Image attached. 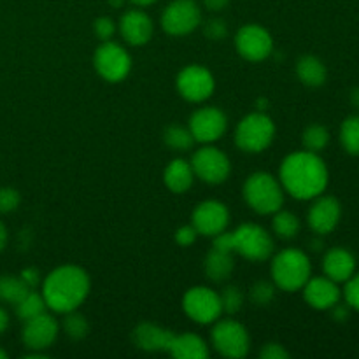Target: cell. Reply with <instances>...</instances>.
<instances>
[{
  "instance_id": "277c9868",
  "label": "cell",
  "mask_w": 359,
  "mask_h": 359,
  "mask_svg": "<svg viewBox=\"0 0 359 359\" xmlns=\"http://www.w3.org/2000/svg\"><path fill=\"white\" fill-rule=\"evenodd\" d=\"M244 198L255 212L276 214L284 203L283 186L273 175L266 172H256L245 181Z\"/></svg>"
},
{
  "instance_id": "9a60e30c",
  "label": "cell",
  "mask_w": 359,
  "mask_h": 359,
  "mask_svg": "<svg viewBox=\"0 0 359 359\" xmlns=\"http://www.w3.org/2000/svg\"><path fill=\"white\" fill-rule=\"evenodd\" d=\"M228 223H230V212L226 205L217 200H207L200 203L191 217V224L198 235L203 237H216L226 230Z\"/></svg>"
},
{
  "instance_id": "ffe728a7",
  "label": "cell",
  "mask_w": 359,
  "mask_h": 359,
  "mask_svg": "<svg viewBox=\"0 0 359 359\" xmlns=\"http://www.w3.org/2000/svg\"><path fill=\"white\" fill-rule=\"evenodd\" d=\"M133 339H135L137 347H140L142 351H147V353H160V351L168 353V347H170L172 339H174V333L158 325L142 323L133 332Z\"/></svg>"
},
{
  "instance_id": "484cf974",
  "label": "cell",
  "mask_w": 359,
  "mask_h": 359,
  "mask_svg": "<svg viewBox=\"0 0 359 359\" xmlns=\"http://www.w3.org/2000/svg\"><path fill=\"white\" fill-rule=\"evenodd\" d=\"M14 307H16L18 318L25 323L28 321V319L35 318V316L44 314L48 305H46L44 297H42V294L35 293V291L30 290L20 302H18L16 305H14Z\"/></svg>"
},
{
  "instance_id": "f6af8a7d",
  "label": "cell",
  "mask_w": 359,
  "mask_h": 359,
  "mask_svg": "<svg viewBox=\"0 0 359 359\" xmlns=\"http://www.w3.org/2000/svg\"><path fill=\"white\" fill-rule=\"evenodd\" d=\"M6 244H7V230H6V226L0 223V252L6 249Z\"/></svg>"
},
{
  "instance_id": "8fae6325",
  "label": "cell",
  "mask_w": 359,
  "mask_h": 359,
  "mask_svg": "<svg viewBox=\"0 0 359 359\" xmlns=\"http://www.w3.org/2000/svg\"><path fill=\"white\" fill-rule=\"evenodd\" d=\"M202 21V11L195 0H174L161 14V27L170 35H186Z\"/></svg>"
},
{
  "instance_id": "e0dca14e",
  "label": "cell",
  "mask_w": 359,
  "mask_h": 359,
  "mask_svg": "<svg viewBox=\"0 0 359 359\" xmlns=\"http://www.w3.org/2000/svg\"><path fill=\"white\" fill-rule=\"evenodd\" d=\"M340 214H342V209H340L339 200L333 196H321L312 203L309 210V224L316 233H330L339 224Z\"/></svg>"
},
{
  "instance_id": "1f68e13d",
  "label": "cell",
  "mask_w": 359,
  "mask_h": 359,
  "mask_svg": "<svg viewBox=\"0 0 359 359\" xmlns=\"http://www.w3.org/2000/svg\"><path fill=\"white\" fill-rule=\"evenodd\" d=\"M63 330H65V333L70 339L81 340L88 335V332H90V323L86 321L84 316L77 314L76 311L67 312L65 319H63Z\"/></svg>"
},
{
  "instance_id": "681fc988",
  "label": "cell",
  "mask_w": 359,
  "mask_h": 359,
  "mask_svg": "<svg viewBox=\"0 0 359 359\" xmlns=\"http://www.w3.org/2000/svg\"><path fill=\"white\" fill-rule=\"evenodd\" d=\"M7 358V354L6 353H4V351L2 349H0V359H6Z\"/></svg>"
},
{
  "instance_id": "7a4b0ae2",
  "label": "cell",
  "mask_w": 359,
  "mask_h": 359,
  "mask_svg": "<svg viewBox=\"0 0 359 359\" xmlns=\"http://www.w3.org/2000/svg\"><path fill=\"white\" fill-rule=\"evenodd\" d=\"M88 293H90V277L83 269L74 265L53 270L42 284V297L46 305L60 314L76 311L86 300Z\"/></svg>"
},
{
  "instance_id": "4dcf8cb0",
  "label": "cell",
  "mask_w": 359,
  "mask_h": 359,
  "mask_svg": "<svg viewBox=\"0 0 359 359\" xmlns=\"http://www.w3.org/2000/svg\"><path fill=\"white\" fill-rule=\"evenodd\" d=\"M330 142V132L323 125H311L304 132V146L311 153H319Z\"/></svg>"
},
{
  "instance_id": "e575fe53",
  "label": "cell",
  "mask_w": 359,
  "mask_h": 359,
  "mask_svg": "<svg viewBox=\"0 0 359 359\" xmlns=\"http://www.w3.org/2000/svg\"><path fill=\"white\" fill-rule=\"evenodd\" d=\"M20 193L13 188H0V212H13L20 205Z\"/></svg>"
},
{
  "instance_id": "603a6c76",
  "label": "cell",
  "mask_w": 359,
  "mask_h": 359,
  "mask_svg": "<svg viewBox=\"0 0 359 359\" xmlns=\"http://www.w3.org/2000/svg\"><path fill=\"white\" fill-rule=\"evenodd\" d=\"M233 252L223 251V249L212 248V251L205 256L203 259V270H205V276L209 277L214 283H221V280H226L228 277L233 272Z\"/></svg>"
},
{
  "instance_id": "d6986e66",
  "label": "cell",
  "mask_w": 359,
  "mask_h": 359,
  "mask_svg": "<svg viewBox=\"0 0 359 359\" xmlns=\"http://www.w3.org/2000/svg\"><path fill=\"white\" fill-rule=\"evenodd\" d=\"M119 32L128 44L142 46L153 37V21L142 11H128L121 16Z\"/></svg>"
},
{
  "instance_id": "ab89813d",
  "label": "cell",
  "mask_w": 359,
  "mask_h": 359,
  "mask_svg": "<svg viewBox=\"0 0 359 359\" xmlns=\"http://www.w3.org/2000/svg\"><path fill=\"white\" fill-rule=\"evenodd\" d=\"M290 354L283 349V346L279 344H266L265 347L259 353V358L262 359H286Z\"/></svg>"
},
{
  "instance_id": "5bb4252c",
  "label": "cell",
  "mask_w": 359,
  "mask_h": 359,
  "mask_svg": "<svg viewBox=\"0 0 359 359\" xmlns=\"http://www.w3.org/2000/svg\"><path fill=\"white\" fill-rule=\"evenodd\" d=\"M228 128V119L223 111L216 107L198 109L195 114L189 118V130L196 142L210 144L224 135Z\"/></svg>"
},
{
  "instance_id": "836d02e7",
  "label": "cell",
  "mask_w": 359,
  "mask_h": 359,
  "mask_svg": "<svg viewBox=\"0 0 359 359\" xmlns=\"http://www.w3.org/2000/svg\"><path fill=\"white\" fill-rule=\"evenodd\" d=\"M273 297H276V287H273V284L262 280V283H256L255 286H252L251 298L256 305H259V307L269 305L270 302L273 300Z\"/></svg>"
},
{
  "instance_id": "c3c4849f",
  "label": "cell",
  "mask_w": 359,
  "mask_h": 359,
  "mask_svg": "<svg viewBox=\"0 0 359 359\" xmlns=\"http://www.w3.org/2000/svg\"><path fill=\"white\" fill-rule=\"evenodd\" d=\"M111 4H112V6H121L123 0H111Z\"/></svg>"
},
{
  "instance_id": "ee69618b",
  "label": "cell",
  "mask_w": 359,
  "mask_h": 359,
  "mask_svg": "<svg viewBox=\"0 0 359 359\" xmlns=\"http://www.w3.org/2000/svg\"><path fill=\"white\" fill-rule=\"evenodd\" d=\"M7 326H9V316H7V312L0 307V333L6 332Z\"/></svg>"
},
{
  "instance_id": "7c38bea8",
  "label": "cell",
  "mask_w": 359,
  "mask_h": 359,
  "mask_svg": "<svg viewBox=\"0 0 359 359\" xmlns=\"http://www.w3.org/2000/svg\"><path fill=\"white\" fill-rule=\"evenodd\" d=\"M214 77L205 67L202 65H188L179 72L177 76V90L186 100L189 102H203L212 95L214 91Z\"/></svg>"
},
{
  "instance_id": "d6a6232c",
  "label": "cell",
  "mask_w": 359,
  "mask_h": 359,
  "mask_svg": "<svg viewBox=\"0 0 359 359\" xmlns=\"http://www.w3.org/2000/svg\"><path fill=\"white\" fill-rule=\"evenodd\" d=\"M221 298V307H223L224 312L228 314H235L242 309V304H244V294L238 287L228 286L223 293L219 294Z\"/></svg>"
},
{
  "instance_id": "7dc6e473",
  "label": "cell",
  "mask_w": 359,
  "mask_h": 359,
  "mask_svg": "<svg viewBox=\"0 0 359 359\" xmlns=\"http://www.w3.org/2000/svg\"><path fill=\"white\" fill-rule=\"evenodd\" d=\"M130 2L137 4V6H151V4H154L156 0H130Z\"/></svg>"
},
{
  "instance_id": "d4e9b609",
  "label": "cell",
  "mask_w": 359,
  "mask_h": 359,
  "mask_svg": "<svg viewBox=\"0 0 359 359\" xmlns=\"http://www.w3.org/2000/svg\"><path fill=\"white\" fill-rule=\"evenodd\" d=\"M298 79L311 88L323 86L326 81V67L316 56H304L297 63Z\"/></svg>"
},
{
  "instance_id": "2e32d148",
  "label": "cell",
  "mask_w": 359,
  "mask_h": 359,
  "mask_svg": "<svg viewBox=\"0 0 359 359\" xmlns=\"http://www.w3.org/2000/svg\"><path fill=\"white\" fill-rule=\"evenodd\" d=\"M60 332V326L56 319L49 314L35 316V318L25 321V328L21 337L28 349L32 351H44L53 346Z\"/></svg>"
},
{
  "instance_id": "8d00e7d4",
  "label": "cell",
  "mask_w": 359,
  "mask_h": 359,
  "mask_svg": "<svg viewBox=\"0 0 359 359\" xmlns=\"http://www.w3.org/2000/svg\"><path fill=\"white\" fill-rule=\"evenodd\" d=\"M205 35L209 39H212V41H221V39L226 37L228 34V28H226V23H224L223 20H210L207 21L205 25Z\"/></svg>"
},
{
  "instance_id": "cb8c5ba5",
  "label": "cell",
  "mask_w": 359,
  "mask_h": 359,
  "mask_svg": "<svg viewBox=\"0 0 359 359\" xmlns=\"http://www.w3.org/2000/svg\"><path fill=\"white\" fill-rule=\"evenodd\" d=\"M193 177H195V172H193L191 163L184 160L170 161L163 174L165 184L174 193L188 191L193 184Z\"/></svg>"
},
{
  "instance_id": "6da1fadb",
  "label": "cell",
  "mask_w": 359,
  "mask_h": 359,
  "mask_svg": "<svg viewBox=\"0 0 359 359\" xmlns=\"http://www.w3.org/2000/svg\"><path fill=\"white\" fill-rule=\"evenodd\" d=\"M280 186L298 200L316 198L328 186V168L318 153H293L280 165Z\"/></svg>"
},
{
  "instance_id": "b9f144b4",
  "label": "cell",
  "mask_w": 359,
  "mask_h": 359,
  "mask_svg": "<svg viewBox=\"0 0 359 359\" xmlns=\"http://www.w3.org/2000/svg\"><path fill=\"white\" fill-rule=\"evenodd\" d=\"M333 318L337 319V321H346L347 318H349V311H347L346 305H333Z\"/></svg>"
},
{
  "instance_id": "52a82bcc",
  "label": "cell",
  "mask_w": 359,
  "mask_h": 359,
  "mask_svg": "<svg viewBox=\"0 0 359 359\" xmlns=\"http://www.w3.org/2000/svg\"><path fill=\"white\" fill-rule=\"evenodd\" d=\"M182 309H184L186 316L198 325H210V323L217 321L223 312L219 294L205 286L191 287L184 294Z\"/></svg>"
},
{
  "instance_id": "ba28073f",
  "label": "cell",
  "mask_w": 359,
  "mask_h": 359,
  "mask_svg": "<svg viewBox=\"0 0 359 359\" xmlns=\"http://www.w3.org/2000/svg\"><path fill=\"white\" fill-rule=\"evenodd\" d=\"M212 346L224 358H244L249 353L248 330L233 319L219 321L212 330Z\"/></svg>"
},
{
  "instance_id": "7bdbcfd3",
  "label": "cell",
  "mask_w": 359,
  "mask_h": 359,
  "mask_svg": "<svg viewBox=\"0 0 359 359\" xmlns=\"http://www.w3.org/2000/svg\"><path fill=\"white\" fill-rule=\"evenodd\" d=\"M230 4V0H203V6L210 11H221Z\"/></svg>"
},
{
  "instance_id": "bcb514c9",
  "label": "cell",
  "mask_w": 359,
  "mask_h": 359,
  "mask_svg": "<svg viewBox=\"0 0 359 359\" xmlns=\"http://www.w3.org/2000/svg\"><path fill=\"white\" fill-rule=\"evenodd\" d=\"M351 102H353L354 107L359 109V88H354V90L351 91Z\"/></svg>"
},
{
  "instance_id": "44dd1931",
  "label": "cell",
  "mask_w": 359,
  "mask_h": 359,
  "mask_svg": "<svg viewBox=\"0 0 359 359\" xmlns=\"http://www.w3.org/2000/svg\"><path fill=\"white\" fill-rule=\"evenodd\" d=\"M323 270H325L326 277H330L335 283H347L354 276L356 259L347 249H330L325 256V262H323Z\"/></svg>"
},
{
  "instance_id": "ac0fdd59",
  "label": "cell",
  "mask_w": 359,
  "mask_h": 359,
  "mask_svg": "<svg viewBox=\"0 0 359 359\" xmlns=\"http://www.w3.org/2000/svg\"><path fill=\"white\" fill-rule=\"evenodd\" d=\"M304 297L311 307L318 309V311H328L333 305L339 304L340 300V290L337 286L335 280L330 277H316V279H309L304 287Z\"/></svg>"
},
{
  "instance_id": "4fadbf2b",
  "label": "cell",
  "mask_w": 359,
  "mask_h": 359,
  "mask_svg": "<svg viewBox=\"0 0 359 359\" xmlns=\"http://www.w3.org/2000/svg\"><path fill=\"white\" fill-rule=\"evenodd\" d=\"M238 53L249 62H262L273 51L272 35L258 25H245L235 37Z\"/></svg>"
},
{
  "instance_id": "60d3db41",
  "label": "cell",
  "mask_w": 359,
  "mask_h": 359,
  "mask_svg": "<svg viewBox=\"0 0 359 359\" xmlns=\"http://www.w3.org/2000/svg\"><path fill=\"white\" fill-rule=\"evenodd\" d=\"M21 279L25 280V284H27L28 287H35L39 284V280H41V277H39V272L35 269H27L21 272Z\"/></svg>"
},
{
  "instance_id": "f1b7e54d",
  "label": "cell",
  "mask_w": 359,
  "mask_h": 359,
  "mask_svg": "<svg viewBox=\"0 0 359 359\" xmlns=\"http://www.w3.org/2000/svg\"><path fill=\"white\" fill-rule=\"evenodd\" d=\"M163 140L170 149L174 151H188L189 147L195 144V137H193L191 130L184 128V126H168L163 133Z\"/></svg>"
},
{
  "instance_id": "7402d4cb",
  "label": "cell",
  "mask_w": 359,
  "mask_h": 359,
  "mask_svg": "<svg viewBox=\"0 0 359 359\" xmlns=\"http://www.w3.org/2000/svg\"><path fill=\"white\" fill-rule=\"evenodd\" d=\"M168 353L177 359H205L209 356L207 344L193 333H182L174 335Z\"/></svg>"
},
{
  "instance_id": "3957f363",
  "label": "cell",
  "mask_w": 359,
  "mask_h": 359,
  "mask_svg": "<svg viewBox=\"0 0 359 359\" xmlns=\"http://www.w3.org/2000/svg\"><path fill=\"white\" fill-rule=\"evenodd\" d=\"M272 279L283 291H298L311 279V262L300 249H284L272 262Z\"/></svg>"
},
{
  "instance_id": "9c48e42d",
  "label": "cell",
  "mask_w": 359,
  "mask_h": 359,
  "mask_svg": "<svg viewBox=\"0 0 359 359\" xmlns=\"http://www.w3.org/2000/svg\"><path fill=\"white\" fill-rule=\"evenodd\" d=\"M191 168L196 177L207 184H221L230 175L231 165L223 151L212 146H203L193 154Z\"/></svg>"
},
{
  "instance_id": "f35d334b",
  "label": "cell",
  "mask_w": 359,
  "mask_h": 359,
  "mask_svg": "<svg viewBox=\"0 0 359 359\" xmlns=\"http://www.w3.org/2000/svg\"><path fill=\"white\" fill-rule=\"evenodd\" d=\"M196 237H198V231L195 230L193 224L191 226H182L175 231V242L179 245H191L196 241Z\"/></svg>"
},
{
  "instance_id": "30bf717a",
  "label": "cell",
  "mask_w": 359,
  "mask_h": 359,
  "mask_svg": "<svg viewBox=\"0 0 359 359\" xmlns=\"http://www.w3.org/2000/svg\"><path fill=\"white\" fill-rule=\"evenodd\" d=\"M95 69L109 83H119L132 69V58L119 44L105 41L95 53Z\"/></svg>"
},
{
  "instance_id": "f546056e",
  "label": "cell",
  "mask_w": 359,
  "mask_h": 359,
  "mask_svg": "<svg viewBox=\"0 0 359 359\" xmlns=\"http://www.w3.org/2000/svg\"><path fill=\"white\" fill-rule=\"evenodd\" d=\"M340 140L349 154H359V116H349L340 128Z\"/></svg>"
},
{
  "instance_id": "8992f818",
  "label": "cell",
  "mask_w": 359,
  "mask_h": 359,
  "mask_svg": "<svg viewBox=\"0 0 359 359\" xmlns=\"http://www.w3.org/2000/svg\"><path fill=\"white\" fill-rule=\"evenodd\" d=\"M231 251L251 262H263L273 252V238L258 224H242L231 231Z\"/></svg>"
},
{
  "instance_id": "74e56055",
  "label": "cell",
  "mask_w": 359,
  "mask_h": 359,
  "mask_svg": "<svg viewBox=\"0 0 359 359\" xmlns=\"http://www.w3.org/2000/svg\"><path fill=\"white\" fill-rule=\"evenodd\" d=\"M95 32H97V35L102 41H109L116 32L114 21H112L111 18H98V20L95 21Z\"/></svg>"
},
{
  "instance_id": "5b68a950",
  "label": "cell",
  "mask_w": 359,
  "mask_h": 359,
  "mask_svg": "<svg viewBox=\"0 0 359 359\" xmlns=\"http://www.w3.org/2000/svg\"><path fill=\"white\" fill-rule=\"evenodd\" d=\"M273 137L276 126L272 119L263 112H252L238 123L235 142L245 153H262L272 144Z\"/></svg>"
},
{
  "instance_id": "83f0119b",
  "label": "cell",
  "mask_w": 359,
  "mask_h": 359,
  "mask_svg": "<svg viewBox=\"0 0 359 359\" xmlns=\"http://www.w3.org/2000/svg\"><path fill=\"white\" fill-rule=\"evenodd\" d=\"M272 228L277 237L284 238V241H290V238L297 237L298 231H300V219L291 212H280V210H277L272 221Z\"/></svg>"
},
{
  "instance_id": "d590c367",
  "label": "cell",
  "mask_w": 359,
  "mask_h": 359,
  "mask_svg": "<svg viewBox=\"0 0 359 359\" xmlns=\"http://www.w3.org/2000/svg\"><path fill=\"white\" fill-rule=\"evenodd\" d=\"M344 294H346L347 305L359 311V273L358 276H353L349 280H347V286H346V291H344Z\"/></svg>"
},
{
  "instance_id": "4316f807",
  "label": "cell",
  "mask_w": 359,
  "mask_h": 359,
  "mask_svg": "<svg viewBox=\"0 0 359 359\" xmlns=\"http://www.w3.org/2000/svg\"><path fill=\"white\" fill-rule=\"evenodd\" d=\"M28 291H30V287L25 284L21 277L0 276V300L2 302L16 305Z\"/></svg>"
}]
</instances>
